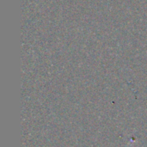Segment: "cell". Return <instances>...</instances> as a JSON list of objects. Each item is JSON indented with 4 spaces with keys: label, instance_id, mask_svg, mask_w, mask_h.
I'll return each mask as SVG.
<instances>
[]
</instances>
